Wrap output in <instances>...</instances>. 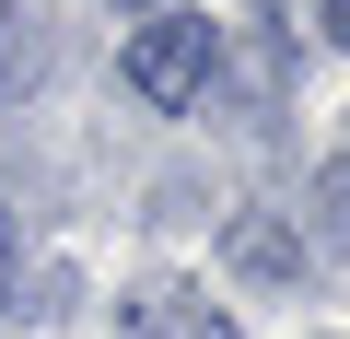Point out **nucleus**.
Here are the masks:
<instances>
[{
    "label": "nucleus",
    "instance_id": "obj_1",
    "mask_svg": "<svg viewBox=\"0 0 350 339\" xmlns=\"http://www.w3.org/2000/svg\"><path fill=\"white\" fill-rule=\"evenodd\" d=\"M211 59H222V24L163 0V12L129 36V94H140V105H199V94H211Z\"/></svg>",
    "mask_w": 350,
    "mask_h": 339
},
{
    "label": "nucleus",
    "instance_id": "obj_2",
    "mask_svg": "<svg viewBox=\"0 0 350 339\" xmlns=\"http://www.w3.org/2000/svg\"><path fill=\"white\" fill-rule=\"evenodd\" d=\"M140 339H234V316L211 304V292H187V281H163V292H140V316H129Z\"/></svg>",
    "mask_w": 350,
    "mask_h": 339
},
{
    "label": "nucleus",
    "instance_id": "obj_3",
    "mask_svg": "<svg viewBox=\"0 0 350 339\" xmlns=\"http://www.w3.org/2000/svg\"><path fill=\"white\" fill-rule=\"evenodd\" d=\"M304 258H350V152L338 164H315V211H304V234H292Z\"/></svg>",
    "mask_w": 350,
    "mask_h": 339
},
{
    "label": "nucleus",
    "instance_id": "obj_4",
    "mask_svg": "<svg viewBox=\"0 0 350 339\" xmlns=\"http://www.w3.org/2000/svg\"><path fill=\"white\" fill-rule=\"evenodd\" d=\"M234 269H245V281H292V269H304V246H292L269 211H245V223H234Z\"/></svg>",
    "mask_w": 350,
    "mask_h": 339
},
{
    "label": "nucleus",
    "instance_id": "obj_5",
    "mask_svg": "<svg viewBox=\"0 0 350 339\" xmlns=\"http://www.w3.org/2000/svg\"><path fill=\"white\" fill-rule=\"evenodd\" d=\"M47 71V36H36V12H24V0H0V94H24Z\"/></svg>",
    "mask_w": 350,
    "mask_h": 339
},
{
    "label": "nucleus",
    "instance_id": "obj_6",
    "mask_svg": "<svg viewBox=\"0 0 350 339\" xmlns=\"http://www.w3.org/2000/svg\"><path fill=\"white\" fill-rule=\"evenodd\" d=\"M315 24H327V36H338V47H350V0H315Z\"/></svg>",
    "mask_w": 350,
    "mask_h": 339
},
{
    "label": "nucleus",
    "instance_id": "obj_7",
    "mask_svg": "<svg viewBox=\"0 0 350 339\" xmlns=\"http://www.w3.org/2000/svg\"><path fill=\"white\" fill-rule=\"evenodd\" d=\"M0 304H12V223H0Z\"/></svg>",
    "mask_w": 350,
    "mask_h": 339
}]
</instances>
